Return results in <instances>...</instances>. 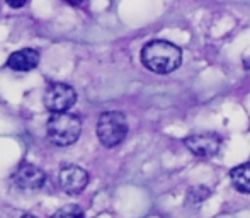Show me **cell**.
<instances>
[{"instance_id": "7c38bea8", "label": "cell", "mask_w": 250, "mask_h": 218, "mask_svg": "<svg viewBox=\"0 0 250 218\" xmlns=\"http://www.w3.org/2000/svg\"><path fill=\"white\" fill-rule=\"evenodd\" d=\"M21 218H38V217H34V215H29V213H27V215H22Z\"/></svg>"}, {"instance_id": "7a4b0ae2", "label": "cell", "mask_w": 250, "mask_h": 218, "mask_svg": "<svg viewBox=\"0 0 250 218\" xmlns=\"http://www.w3.org/2000/svg\"><path fill=\"white\" fill-rule=\"evenodd\" d=\"M48 138L51 143L60 147H68L79 140L82 133V121L77 114L68 111L51 112V118L46 125Z\"/></svg>"}, {"instance_id": "ba28073f", "label": "cell", "mask_w": 250, "mask_h": 218, "mask_svg": "<svg viewBox=\"0 0 250 218\" xmlns=\"http://www.w3.org/2000/svg\"><path fill=\"white\" fill-rule=\"evenodd\" d=\"M40 65V53L33 48H24V50L14 51L7 58V66L14 72H31Z\"/></svg>"}, {"instance_id": "52a82bcc", "label": "cell", "mask_w": 250, "mask_h": 218, "mask_svg": "<svg viewBox=\"0 0 250 218\" xmlns=\"http://www.w3.org/2000/svg\"><path fill=\"white\" fill-rule=\"evenodd\" d=\"M186 147L191 150L194 155L209 159L216 155L221 147V138L216 133H199V135H191L184 140Z\"/></svg>"}, {"instance_id": "30bf717a", "label": "cell", "mask_w": 250, "mask_h": 218, "mask_svg": "<svg viewBox=\"0 0 250 218\" xmlns=\"http://www.w3.org/2000/svg\"><path fill=\"white\" fill-rule=\"evenodd\" d=\"M51 218H83V212L79 205H65L56 210Z\"/></svg>"}, {"instance_id": "6da1fadb", "label": "cell", "mask_w": 250, "mask_h": 218, "mask_svg": "<svg viewBox=\"0 0 250 218\" xmlns=\"http://www.w3.org/2000/svg\"><path fill=\"white\" fill-rule=\"evenodd\" d=\"M142 63L153 73H170L182 63V51L165 40L150 41L142 50Z\"/></svg>"}, {"instance_id": "9c48e42d", "label": "cell", "mask_w": 250, "mask_h": 218, "mask_svg": "<svg viewBox=\"0 0 250 218\" xmlns=\"http://www.w3.org/2000/svg\"><path fill=\"white\" fill-rule=\"evenodd\" d=\"M231 182H233L235 189L244 195H250V162L240 164L230 172Z\"/></svg>"}, {"instance_id": "5b68a950", "label": "cell", "mask_w": 250, "mask_h": 218, "mask_svg": "<svg viewBox=\"0 0 250 218\" xmlns=\"http://www.w3.org/2000/svg\"><path fill=\"white\" fill-rule=\"evenodd\" d=\"M12 182L16 188L24 189V191H38L46 182V174L38 165L24 162L12 174Z\"/></svg>"}, {"instance_id": "8992f818", "label": "cell", "mask_w": 250, "mask_h": 218, "mask_svg": "<svg viewBox=\"0 0 250 218\" xmlns=\"http://www.w3.org/2000/svg\"><path fill=\"white\" fill-rule=\"evenodd\" d=\"M89 184V174L79 165H65L60 171V186L66 195H80Z\"/></svg>"}, {"instance_id": "8fae6325", "label": "cell", "mask_w": 250, "mask_h": 218, "mask_svg": "<svg viewBox=\"0 0 250 218\" xmlns=\"http://www.w3.org/2000/svg\"><path fill=\"white\" fill-rule=\"evenodd\" d=\"M27 3V0H7V5L12 7V9H22Z\"/></svg>"}, {"instance_id": "3957f363", "label": "cell", "mask_w": 250, "mask_h": 218, "mask_svg": "<svg viewBox=\"0 0 250 218\" xmlns=\"http://www.w3.org/2000/svg\"><path fill=\"white\" fill-rule=\"evenodd\" d=\"M128 133V123L123 112L105 111L99 116L97 121V138L104 147L112 149L118 147Z\"/></svg>"}, {"instance_id": "277c9868", "label": "cell", "mask_w": 250, "mask_h": 218, "mask_svg": "<svg viewBox=\"0 0 250 218\" xmlns=\"http://www.w3.org/2000/svg\"><path fill=\"white\" fill-rule=\"evenodd\" d=\"M43 103L50 112L68 111L77 103V92L73 90V87L63 82H51L44 90Z\"/></svg>"}]
</instances>
